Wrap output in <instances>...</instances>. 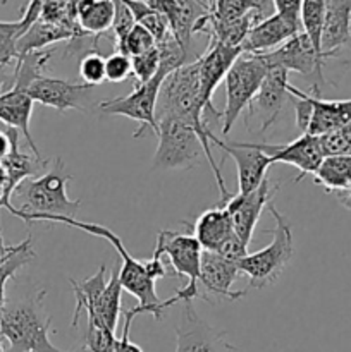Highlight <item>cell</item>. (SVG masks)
Wrapping results in <instances>:
<instances>
[{
  "instance_id": "1",
  "label": "cell",
  "mask_w": 351,
  "mask_h": 352,
  "mask_svg": "<svg viewBox=\"0 0 351 352\" xmlns=\"http://www.w3.org/2000/svg\"><path fill=\"white\" fill-rule=\"evenodd\" d=\"M157 45L162 52V65L157 74L147 82H138L129 95L102 100L98 105V109L107 116H123L140 124L138 131L133 134L134 138H140L148 129L153 134L158 133L157 103L162 85L172 71L189 64L181 45L178 43L172 33Z\"/></svg>"
},
{
  "instance_id": "2",
  "label": "cell",
  "mask_w": 351,
  "mask_h": 352,
  "mask_svg": "<svg viewBox=\"0 0 351 352\" xmlns=\"http://www.w3.org/2000/svg\"><path fill=\"white\" fill-rule=\"evenodd\" d=\"M33 222H48V223H64V226L72 227V229L83 230L86 234H92V236L102 237V239L109 241L116 251L120 256V270H119V280L120 285L126 292H129L131 296L138 299V306H134L133 309L126 311V315L129 316H138L143 315V313H150L157 322L164 320L165 309L169 308L167 301H160L157 296V289H155V280L148 275L147 268H145L143 261L136 260L134 256H131V253L127 251V248L124 246L123 239L117 236L116 232H112L107 227L98 226V223L92 222H81V220L71 219V217H57V215H43V217H34L30 223Z\"/></svg>"
},
{
  "instance_id": "3",
  "label": "cell",
  "mask_w": 351,
  "mask_h": 352,
  "mask_svg": "<svg viewBox=\"0 0 351 352\" xmlns=\"http://www.w3.org/2000/svg\"><path fill=\"white\" fill-rule=\"evenodd\" d=\"M47 291L17 301H7L0 316V337L7 342V352H88L85 347L72 351L57 349L50 342L52 316L45 311Z\"/></svg>"
},
{
  "instance_id": "4",
  "label": "cell",
  "mask_w": 351,
  "mask_h": 352,
  "mask_svg": "<svg viewBox=\"0 0 351 352\" xmlns=\"http://www.w3.org/2000/svg\"><path fill=\"white\" fill-rule=\"evenodd\" d=\"M72 175L65 170L62 158H54L45 174L30 177L21 182L12 196L19 201V206L9 210L17 219L30 223L34 217L57 215L76 219L81 201L71 199L67 195V182Z\"/></svg>"
},
{
  "instance_id": "5",
  "label": "cell",
  "mask_w": 351,
  "mask_h": 352,
  "mask_svg": "<svg viewBox=\"0 0 351 352\" xmlns=\"http://www.w3.org/2000/svg\"><path fill=\"white\" fill-rule=\"evenodd\" d=\"M267 210L275 220L274 229L267 230L272 234V243L257 253H248L236 263L241 274L248 275L246 291L275 284L292 258V232L288 220L282 213H279L274 199L268 203Z\"/></svg>"
},
{
  "instance_id": "6",
  "label": "cell",
  "mask_w": 351,
  "mask_h": 352,
  "mask_svg": "<svg viewBox=\"0 0 351 352\" xmlns=\"http://www.w3.org/2000/svg\"><path fill=\"white\" fill-rule=\"evenodd\" d=\"M157 122L158 144L151 164L155 170H186L206 158L198 133L188 122L172 116L160 117Z\"/></svg>"
},
{
  "instance_id": "7",
  "label": "cell",
  "mask_w": 351,
  "mask_h": 352,
  "mask_svg": "<svg viewBox=\"0 0 351 352\" xmlns=\"http://www.w3.org/2000/svg\"><path fill=\"white\" fill-rule=\"evenodd\" d=\"M268 72L267 62L260 54H241L224 79L226 107L222 110V134L227 136L244 110H250L255 95Z\"/></svg>"
},
{
  "instance_id": "8",
  "label": "cell",
  "mask_w": 351,
  "mask_h": 352,
  "mask_svg": "<svg viewBox=\"0 0 351 352\" xmlns=\"http://www.w3.org/2000/svg\"><path fill=\"white\" fill-rule=\"evenodd\" d=\"M155 250L169 258L174 274H178L179 277L188 278V284L179 289V291H176V294L171 299H167L169 306L200 298L202 294H200L198 278L203 250L198 241H196V237L191 236V234L162 230L157 236Z\"/></svg>"
},
{
  "instance_id": "9",
  "label": "cell",
  "mask_w": 351,
  "mask_h": 352,
  "mask_svg": "<svg viewBox=\"0 0 351 352\" xmlns=\"http://www.w3.org/2000/svg\"><path fill=\"white\" fill-rule=\"evenodd\" d=\"M268 67H281L288 72H298L299 76L312 81V95L320 96L323 79V64L326 58L315 50L310 38L303 31L289 38L286 43L268 54H260Z\"/></svg>"
},
{
  "instance_id": "10",
  "label": "cell",
  "mask_w": 351,
  "mask_h": 352,
  "mask_svg": "<svg viewBox=\"0 0 351 352\" xmlns=\"http://www.w3.org/2000/svg\"><path fill=\"white\" fill-rule=\"evenodd\" d=\"M226 332L210 327L196 313L193 301L182 302L181 316L176 325V352H234Z\"/></svg>"
},
{
  "instance_id": "11",
  "label": "cell",
  "mask_w": 351,
  "mask_h": 352,
  "mask_svg": "<svg viewBox=\"0 0 351 352\" xmlns=\"http://www.w3.org/2000/svg\"><path fill=\"white\" fill-rule=\"evenodd\" d=\"M279 186H281V182L272 181L267 175L255 191L244 192V195L237 192V195L231 196L226 205H222L226 206L227 213H229L234 232L246 246L251 243V237H253L255 227H257L262 212L274 199Z\"/></svg>"
},
{
  "instance_id": "12",
  "label": "cell",
  "mask_w": 351,
  "mask_h": 352,
  "mask_svg": "<svg viewBox=\"0 0 351 352\" xmlns=\"http://www.w3.org/2000/svg\"><path fill=\"white\" fill-rule=\"evenodd\" d=\"M241 54L243 50L240 47H229V45L219 43V41H209V47L198 58L200 88H202V98L206 109V122H209V117H213V119L222 117V112H219L212 105L213 91L226 79L227 72Z\"/></svg>"
},
{
  "instance_id": "13",
  "label": "cell",
  "mask_w": 351,
  "mask_h": 352,
  "mask_svg": "<svg viewBox=\"0 0 351 352\" xmlns=\"http://www.w3.org/2000/svg\"><path fill=\"white\" fill-rule=\"evenodd\" d=\"M210 143L220 148L227 157L236 162L237 167V192H251L264 182L267 170L272 165V158L253 143H240V141H220L215 134H210Z\"/></svg>"
},
{
  "instance_id": "14",
  "label": "cell",
  "mask_w": 351,
  "mask_h": 352,
  "mask_svg": "<svg viewBox=\"0 0 351 352\" xmlns=\"http://www.w3.org/2000/svg\"><path fill=\"white\" fill-rule=\"evenodd\" d=\"M258 150L267 153L272 158V164L282 162L298 168L301 174L295 179V182L301 181L305 175H313L319 165L323 160V151L320 148L319 136L313 134H301L295 141L286 144L272 143H253Z\"/></svg>"
},
{
  "instance_id": "15",
  "label": "cell",
  "mask_w": 351,
  "mask_h": 352,
  "mask_svg": "<svg viewBox=\"0 0 351 352\" xmlns=\"http://www.w3.org/2000/svg\"><path fill=\"white\" fill-rule=\"evenodd\" d=\"M240 268L234 261L212 253V251H203L202 253V267H200L198 284L202 285L205 294L203 299H209V296L236 301L246 296V289L243 291H233L234 280L240 275Z\"/></svg>"
},
{
  "instance_id": "16",
  "label": "cell",
  "mask_w": 351,
  "mask_h": 352,
  "mask_svg": "<svg viewBox=\"0 0 351 352\" xmlns=\"http://www.w3.org/2000/svg\"><path fill=\"white\" fill-rule=\"evenodd\" d=\"M288 76L289 72L281 67H268L267 76H265L264 82H262L260 89L255 95L253 102L250 107V116L257 113L260 119V133H265L270 129L277 120L279 113L282 112L286 105V100L289 98L288 91Z\"/></svg>"
},
{
  "instance_id": "17",
  "label": "cell",
  "mask_w": 351,
  "mask_h": 352,
  "mask_svg": "<svg viewBox=\"0 0 351 352\" xmlns=\"http://www.w3.org/2000/svg\"><path fill=\"white\" fill-rule=\"evenodd\" d=\"M88 89H92V86L85 82H71L65 79L40 76L30 85L28 95L33 98V102L50 107L57 112H67V110H85L81 100Z\"/></svg>"
},
{
  "instance_id": "18",
  "label": "cell",
  "mask_w": 351,
  "mask_h": 352,
  "mask_svg": "<svg viewBox=\"0 0 351 352\" xmlns=\"http://www.w3.org/2000/svg\"><path fill=\"white\" fill-rule=\"evenodd\" d=\"M299 31H303L301 23L288 19L281 14H272L267 19L253 24L241 43V50L244 54H268L286 43L289 38L298 34Z\"/></svg>"
},
{
  "instance_id": "19",
  "label": "cell",
  "mask_w": 351,
  "mask_h": 352,
  "mask_svg": "<svg viewBox=\"0 0 351 352\" xmlns=\"http://www.w3.org/2000/svg\"><path fill=\"white\" fill-rule=\"evenodd\" d=\"M320 47L326 60L351 50V0H327Z\"/></svg>"
},
{
  "instance_id": "20",
  "label": "cell",
  "mask_w": 351,
  "mask_h": 352,
  "mask_svg": "<svg viewBox=\"0 0 351 352\" xmlns=\"http://www.w3.org/2000/svg\"><path fill=\"white\" fill-rule=\"evenodd\" d=\"M33 103V98L28 95V91L24 88L10 86L9 89H3L0 93V122H3L7 127H12L17 133L23 134V138L26 140L28 146L31 148L33 155L41 157L30 131Z\"/></svg>"
},
{
  "instance_id": "21",
  "label": "cell",
  "mask_w": 351,
  "mask_h": 352,
  "mask_svg": "<svg viewBox=\"0 0 351 352\" xmlns=\"http://www.w3.org/2000/svg\"><path fill=\"white\" fill-rule=\"evenodd\" d=\"M52 160H45V158L38 157V155H28L19 150V138L14 141L12 150L7 155L6 160L2 162L3 167L7 170V186H6V195H3V201L0 208H12L10 203V196L14 195L17 186L23 181L30 177H38V175L45 174L50 167Z\"/></svg>"
},
{
  "instance_id": "22",
  "label": "cell",
  "mask_w": 351,
  "mask_h": 352,
  "mask_svg": "<svg viewBox=\"0 0 351 352\" xmlns=\"http://www.w3.org/2000/svg\"><path fill=\"white\" fill-rule=\"evenodd\" d=\"M234 234L236 232L233 229V222H231L226 206L219 205L215 208L206 210L198 217L193 236L196 237L203 251L220 253L222 248L233 239Z\"/></svg>"
},
{
  "instance_id": "23",
  "label": "cell",
  "mask_w": 351,
  "mask_h": 352,
  "mask_svg": "<svg viewBox=\"0 0 351 352\" xmlns=\"http://www.w3.org/2000/svg\"><path fill=\"white\" fill-rule=\"evenodd\" d=\"M312 100V120L305 134L320 136L329 131L341 129L351 120V98L350 100H322L310 93Z\"/></svg>"
},
{
  "instance_id": "24",
  "label": "cell",
  "mask_w": 351,
  "mask_h": 352,
  "mask_svg": "<svg viewBox=\"0 0 351 352\" xmlns=\"http://www.w3.org/2000/svg\"><path fill=\"white\" fill-rule=\"evenodd\" d=\"M85 34L78 33V31L71 30L62 24L47 23V21H34L26 31L17 40V55L30 54V52H36L40 48L47 47V45L58 43V41L71 40V38H83Z\"/></svg>"
},
{
  "instance_id": "25",
  "label": "cell",
  "mask_w": 351,
  "mask_h": 352,
  "mask_svg": "<svg viewBox=\"0 0 351 352\" xmlns=\"http://www.w3.org/2000/svg\"><path fill=\"white\" fill-rule=\"evenodd\" d=\"M74 10L79 30L95 36V45L100 34L112 28L114 0H74Z\"/></svg>"
},
{
  "instance_id": "26",
  "label": "cell",
  "mask_w": 351,
  "mask_h": 352,
  "mask_svg": "<svg viewBox=\"0 0 351 352\" xmlns=\"http://www.w3.org/2000/svg\"><path fill=\"white\" fill-rule=\"evenodd\" d=\"M313 182L334 196L351 189V155L323 157L313 174Z\"/></svg>"
},
{
  "instance_id": "27",
  "label": "cell",
  "mask_w": 351,
  "mask_h": 352,
  "mask_svg": "<svg viewBox=\"0 0 351 352\" xmlns=\"http://www.w3.org/2000/svg\"><path fill=\"white\" fill-rule=\"evenodd\" d=\"M123 285L119 280V272L114 270L112 275L109 277L105 291L100 296L98 302L93 306L92 309H86V316L88 318L96 320L107 329L116 332L117 325H119V315H120V302H123Z\"/></svg>"
},
{
  "instance_id": "28",
  "label": "cell",
  "mask_w": 351,
  "mask_h": 352,
  "mask_svg": "<svg viewBox=\"0 0 351 352\" xmlns=\"http://www.w3.org/2000/svg\"><path fill=\"white\" fill-rule=\"evenodd\" d=\"M72 292H74L76 298V306H74V315H72V323L71 325L78 327L79 316L86 309H92L93 306L98 302L100 296L105 291L107 287V265H100L98 270L92 275V277L85 278L81 282H76L74 278H71Z\"/></svg>"
},
{
  "instance_id": "29",
  "label": "cell",
  "mask_w": 351,
  "mask_h": 352,
  "mask_svg": "<svg viewBox=\"0 0 351 352\" xmlns=\"http://www.w3.org/2000/svg\"><path fill=\"white\" fill-rule=\"evenodd\" d=\"M34 250L31 246V237H26L23 243L10 246L9 253L6 254L2 261H0V316H2L3 308H6V285L7 282L12 280L16 277L17 272L28 263L34 260Z\"/></svg>"
},
{
  "instance_id": "30",
  "label": "cell",
  "mask_w": 351,
  "mask_h": 352,
  "mask_svg": "<svg viewBox=\"0 0 351 352\" xmlns=\"http://www.w3.org/2000/svg\"><path fill=\"white\" fill-rule=\"evenodd\" d=\"M326 7L327 0H303L301 10H299V21H301L303 33L310 38L312 45L320 55H322L320 41H322L323 21H326Z\"/></svg>"
},
{
  "instance_id": "31",
  "label": "cell",
  "mask_w": 351,
  "mask_h": 352,
  "mask_svg": "<svg viewBox=\"0 0 351 352\" xmlns=\"http://www.w3.org/2000/svg\"><path fill=\"white\" fill-rule=\"evenodd\" d=\"M117 337L116 332L107 329L96 320L88 318V327L85 333V347L88 352H117Z\"/></svg>"
},
{
  "instance_id": "32",
  "label": "cell",
  "mask_w": 351,
  "mask_h": 352,
  "mask_svg": "<svg viewBox=\"0 0 351 352\" xmlns=\"http://www.w3.org/2000/svg\"><path fill=\"white\" fill-rule=\"evenodd\" d=\"M23 34V23L19 21H0V65L16 64L17 40Z\"/></svg>"
},
{
  "instance_id": "33",
  "label": "cell",
  "mask_w": 351,
  "mask_h": 352,
  "mask_svg": "<svg viewBox=\"0 0 351 352\" xmlns=\"http://www.w3.org/2000/svg\"><path fill=\"white\" fill-rule=\"evenodd\" d=\"M251 12L257 14V6L253 0H213L210 7V14L220 21H236Z\"/></svg>"
},
{
  "instance_id": "34",
  "label": "cell",
  "mask_w": 351,
  "mask_h": 352,
  "mask_svg": "<svg viewBox=\"0 0 351 352\" xmlns=\"http://www.w3.org/2000/svg\"><path fill=\"white\" fill-rule=\"evenodd\" d=\"M79 76L83 82L92 88L105 81V57L96 48L85 54L79 60Z\"/></svg>"
},
{
  "instance_id": "35",
  "label": "cell",
  "mask_w": 351,
  "mask_h": 352,
  "mask_svg": "<svg viewBox=\"0 0 351 352\" xmlns=\"http://www.w3.org/2000/svg\"><path fill=\"white\" fill-rule=\"evenodd\" d=\"M153 47H157L153 34L147 28L141 26V24H134L133 30L127 33V36L124 38L123 45H120L117 52H123V54L129 55V57H136V55L151 50Z\"/></svg>"
},
{
  "instance_id": "36",
  "label": "cell",
  "mask_w": 351,
  "mask_h": 352,
  "mask_svg": "<svg viewBox=\"0 0 351 352\" xmlns=\"http://www.w3.org/2000/svg\"><path fill=\"white\" fill-rule=\"evenodd\" d=\"M131 64H133V76L136 82H147L157 74L162 65V52L158 45L145 54L131 57Z\"/></svg>"
},
{
  "instance_id": "37",
  "label": "cell",
  "mask_w": 351,
  "mask_h": 352,
  "mask_svg": "<svg viewBox=\"0 0 351 352\" xmlns=\"http://www.w3.org/2000/svg\"><path fill=\"white\" fill-rule=\"evenodd\" d=\"M114 23H112V33H114V41H116V52L119 50V47L123 45L124 38L127 36L133 26L136 24L134 21L133 12L129 10V7L123 2V0H114Z\"/></svg>"
},
{
  "instance_id": "38",
  "label": "cell",
  "mask_w": 351,
  "mask_h": 352,
  "mask_svg": "<svg viewBox=\"0 0 351 352\" xmlns=\"http://www.w3.org/2000/svg\"><path fill=\"white\" fill-rule=\"evenodd\" d=\"M133 76V64L129 55L114 52L105 58V79L110 82H123Z\"/></svg>"
},
{
  "instance_id": "39",
  "label": "cell",
  "mask_w": 351,
  "mask_h": 352,
  "mask_svg": "<svg viewBox=\"0 0 351 352\" xmlns=\"http://www.w3.org/2000/svg\"><path fill=\"white\" fill-rule=\"evenodd\" d=\"M272 2H274L275 14H281L288 19L301 23L299 21V10H301L303 0H272Z\"/></svg>"
},
{
  "instance_id": "40",
  "label": "cell",
  "mask_w": 351,
  "mask_h": 352,
  "mask_svg": "<svg viewBox=\"0 0 351 352\" xmlns=\"http://www.w3.org/2000/svg\"><path fill=\"white\" fill-rule=\"evenodd\" d=\"M133 316L126 315L124 313V329H123V336L120 339L117 340V352H143L140 346L133 344L129 340V329H131V323H133Z\"/></svg>"
},
{
  "instance_id": "41",
  "label": "cell",
  "mask_w": 351,
  "mask_h": 352,
  "mask_svg": "<svg viewBox=\"0 0 351 352\" xmlns=\"http://www.w3.org/2000/svg\"><path fill=\"white\" fill-rule=\"evenodd\" d=\"M19 138V133L12 127H7V129H0V162H3L7 158V155L12 150L14 141Z\"/></svg>"
},
{
  "instance_id": "42",
  "label": "cell",
  "mask_w": 351,
  "mask_h": 352,
  "mask_svg": "<svg viewBox=\"0 0 351 352\" xmlns=\"http://www.w3.org/2000/svg\"><path fill=\"white\" fill-rule=\"evenodd\" d=\"M160 256H162V254L158 253L157 250H155L153 256H151L150 260L143 261L145 268H147V272H148V275H150V277L153 278L155 282H157V278H162V277H165V275H167V272H165V267H164V263H162Z\"/></svg>"
},
{
  "instance_id": "43",
  "label": "cell",
  "mask_w": 351,
  "mask_h": 352,
  "mask_svg": "<svg viewBox=\"0 0 351 352\" xmlns=\"http://www.w3.org/2000/svg\"><path fill=\"white\" fill-rule=\"evenodd\" d=\"M9 250H10V246H6V244H3V241H2V237H0V261L6 258V254L9 253Z\"/></svg>"
},
{
  "instance_id": "44",
  "label": "cell",
  "mask_w": 351,
  "mask_h": 352,
  "mask_svg": "<svg viewBox=\"0 0 351 352\" xmlns=\"http://www.w3.org/2000/svg\"><path fill=\"white\" fill-rule=\"evenodd\" d=\"M2 86H7V89H9L10 82L9 81H2V79H0V93H2Z\"/></svg>"
},
{
  "instance_id": "45",
  "label": "cell",
  "mask_w": 351,
  "mask_h": 352,
  "mask_svg": "<svg viewBox=\"0 0 351 352\" xmlns=\"http://www.w3.org/2000/svg\"><path fill=\"white\" fill-rule=\"evenodd\" d=\"M0 352H7L6 347H3V342H2V337H0Z\"/></svg>"
},
{
  "instance_id": "46",
  "label": "cell",
  "mask_w": 351,
  "mask_h": 352,
  "mask_svg": "<svg viewBox=\"0 0 351 352\" xmlns=\"http://www.w3.org/2000/svg\"><path fill=\"white\" fill-rule=\"evenodd\" d=\"M0 3H7V0H0Z\"/></svg>"
},
{
  "instance_id": "47",
  "label": "cell",
  "mask_w": 351,
  "mask_h": 352,
  "mask_svg": "<svg viewBox=\"0 0 351 352\" xmlns=\"http://www.w3.org/2000/svg\"><path fill=\"white\" fill-rule=\"evenodd\" d=\"M138 2H148V0H138Z\"/></svg>"
}]
</instances>
